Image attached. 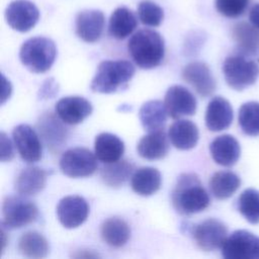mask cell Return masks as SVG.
<instances>
[{
    "label": "cell",
    "mask_w": 259,
    "mask_h": 259,
    "mask_svg": "<svg viewBox=\"0 0 259 259\" xmlns=\"http://www.w3.org/2000/svg\"><path fill=\"white\" fill-rule=\"evenodd\" d=\"M172 203L181 214H193L209 205V196L199 178L193 173L181 174L172 191Z\"/></svg>",
    "instance_id": "6da1fadb"
},
{
    "label": "cell",
    "mask_w": 259,
    "mask_h": 259,
    "mask_svg": "<svg viewBox=\"0 0 259 259\" xmlns=\"http://www.w3.org/2000/svg\"><path fill=\"white\" fill-rule=\"evenodd\" d=\"M240 177L232 171L215 172L209 180V188L212 195L218 199L231 197L240 187Z\"/></svg>",
    "instance_id": "f1b7e54d"
},
{
    "label": "cell",
    "mask_w": 259,
    "mask_h": 259,
    "mask_svg": "<svg viewBox=\"0 0 259 259\" xmlns=\"http://www.w3.org/2000/svg\"><path fill=\"white\" fill-rule=\"evenodd\" d=\"M226 225L215 219H207L195 226L193 238L196 245L203 251H212L222 248L227 239Z\"/></svg>",
    "instance_id": "8fae6325"
},
{
    "label": "cell",
    "mask_w": 259,
    "mask_h": 259,
    "mask_svg": "<svg viewBox=\"0 0 259 259\" xmlns=\"http://www.w3.org/2000/svg\"><path fill=\"white\" fill-rule=\"evenodd\" d=\"M138 16L141 22L148 26H159L164 18L163 9L156 3L144 0L138 6Z\"/></svg>",
    "instance_id": "836d02e7"
},
{
    "label": "cell",
    "mask_w": 259,
    "mask_h": 259,
    "mask_svg": "<svg viewBox=\"0 0 259 259\" xmlns=\"http://www.w3.org/2000/svg\"><path fill=\"white\" fill-rule=\"evenodd\" d=\"M5 18L11 28L20 32H26L38 21L39 11L28 0H14L6 7Z\"/></svg>",
    "instance_id": "9c48e42d"
},
{
    "label": "cell",
    "mask_w": 259,
    "mask_h": 259,
    "mask_svg": "<svg viewBox=\"0 0 259 259\" xmlns=\"http://www.w3.org/2000/svg\"><path fill=\"white\" fill-rule=\"evenodd\" d=\"M134 165L126 160H118L112 163H105L100 170L102 181L109 187H120L131 176Z\"/></svg>",
    "instance_id": "f546056e"
},
{
    "label": "cell",
    "mask_w": 259,
    "mask_h": 259,
    "mask_svg": "<svg viewBox=\"0 0 259 259\" xmlns=\"http://www.w3.org/2000/svg\"><path fill=\"white\" fill-rule=\"evenodd\" d=\"M167 109L160 100H149L139 110L140 121L148 133L163 130L167 119Z\"/></svg>",
    "instance_id": "d4e9b609"
},
{
    "label": "cell",
    "mask_w": 259,
    "mask_h": 259,
    "mask_svg": "<svg viewBox=\"0 0 259 259\" xmlns=\"http://www.w3.org/2000/svg\"><path fill=\"white\" fill-rule=\"evenodd\" d=\"M226 259H259V237L245 230L233 232L222 246Z\"/></svg>",
    "instance_id": "ba28073f"
},
{
    "label": "cell",
    "mask_w": 259,
    "mask_h": 259,
    "mask_svg": "<svg viewBox=\"0 0 259 259\" xmlns=\"http://www.w3.org/2000/svg\"><path fill=\"white\" fill-rule=\"evenodd\" d=\"M18 251L29 258H44L49 253L47 239L35 231H29L21 235L18 240Z\"/></svg>",
    "instance_id": "4dcf8cb0"
},
{
    "label": "cell",
    "mask_w": 259,
    "mask_h": 259,
    "mask_svg": "<svg viewBox=\"0 0 259 259\" xmlns=\"http://www.w3.org/2000/svg\"><path fill=\"white\" fill-rule=\"evenodd\" d=\"M182 78L202 97L211 95L215 90V80L208 66L202 62L196 61L186 65L182 71Z\"/></svg>",
    "instance_id": "5bb4252c"
},
{
    "label": "cell",
    "mask_w": 259,
    "mask_h": 259,
    "mask_svg": "<svg viewBox=\"0 0 259 259\" xmlns=\"http://www.w3.org/2000/svg\"><path fill=\"white\" fill-rule=\"evenodd\" d=\"M97 158L90 150L76 147L67 150L60 159L61 171L72 178L87 177L97 169Z\"/></svg>",
    "instance_id": "52a82bcc"
},
{
    "label": "cell",
    "mask_w": 259,
    "mask_h": 259,
    "mask_svg": "<svg viewBox=\"0 0 259 259\" xmlns=\"http://www.w3.org/2000/svg\"><path fill=\"white\" fill-rule=\"evenodd\" d=\"M0 142H1V161L2 162H8L14 156L11 141L8 139V137L6 136L5 133L1 132Z\"/></svg>",
    "instance_id": "d590c367"
},
{
    "label": "cell",
    "mask_w": 259,
    "mask_h": 259,
    "mask_svg": "<svg viewBox=\"0 0 259 259\" xmlns=\"http://www.w3.org/2000/svg\"><path fill=\"white\" fill-rule=\"evenodd\" d=\"M12 137L22 160L27 163H34L41 158L40 140L30 125L25 123L16 125L12 131Z\"/></svg>",
    "instance_id": "4fadbf2b"
},
{
    "label": "cell",
    "mask_w": 259,
    "mask_h": 259,
    "mask_svg": "<svg viewBox=\"0 0 259 259\" xmlns=\"http://www.w3.org/2000/svg\"><path fill=\"white\" fill-rule=\"evenodd\" d=\"M134 65L126 60H106L99 64L90 88L93 92L113 93L127 86L135 75Z\"/></svg>",
    "instance_id": "3957f363"
},
{
    "label": "cell",
    "mask_w": 259,
    "mask_h": 259,
    "mask_svg": "<svg viewBox=\"0 0 259 259\" xmlns=\"http://www.w3.org/2000/svg\"><path fill=\"white\" fill-rule=\"evenodd\" d=\"M57 56L55 42L45 36H34L20 47L19 59L30 72L44 73L51 69Z\"/></svg>",
    "instance_id": "277c9868"
},
{
    "label": "cell",
    "mask_w": 259,
    "mask_h": 259,
    "mask_svg": "<svg viewBox=\"0 0 259 259\" xmlns=\"http://www.w3.org/2000/svg\"><path fill=\"white\" fill-rule=\"evenodd\" d=\"M94 151L96 158L102 163H112L120 160L124 152L123 142L115 135L101 133L95 138Z\"/></svg>",
    "instance_id": "cb8c5ba5"
},
{
    "label": "cell",
    "mask_w": 259,
    "mask_h": 259,
    "mask_svg": "<svg viewBox=\"0 0 259 259\" xmlns=\"http://www.w3.org/2000/svg\"><path fill=\"white\" fill-rule=\"evenodd\" d=\"M58 93V85L53 78L47 79L39 89L40 98H53Z\"/></svg>",
    "instance_id": "8d00e7d4"
},
{
    "label": "cell",
    "mask_w": 259,
    "mask_h": 259,
    "mask_svg": "<svg viewBox=\"0 0 259 259\" xmlns=\"http://www.w3.org/2000/svg\"><path fill=\"white\" fill-rule=\"evenodd\" d=\"M127 50L136 65L142 69H152L159 66L164 58V39L155 30L140 29L130 38Z\"/></svg>",
    "instance_id": "7a4b0ae2"
},
{
    "label": "cell",
    "mask_w": 259,
    "mask_h": 259,
    "mask_svg": "<svg viewBox=\"0 0 259 259\" xmlns=\"http://www.w3.org/2000/svg\"><path fill=\"white\" fill-rule=\"evenodd\" d=\"M171 144L179 150H189L195 147L199 133L195 123L188 119H178L174 121L168 131Z\"/></svg>",
    "instance_id": "7402d4cb"
},
{
    "label": "cell",
    "mask_w": 259,
    "mask_h": 259,
    "mask_svg": "<svg viewBox=\"0 0 259 259\" xmlns=\"http://www.w3.org/2000/svg\"><path fill=\"white\" fill-rule=\"evenodd\" d=\"M2 87H3V92H2V97H1V103H4L7 98H9L10 93H11V85L10 82L5 78L4 75H2Z\"/></svg>",
    "instance_id": "f35d334b"
},
{
    "label": "cell",
    "mask_w": 259,
    "mask_h": 259,
    "mask_svg": "<svg viewBox=\"0 0 259 259\" xmlns=\"http://www.w3.org/2000/svg\"><path fill=\"white\" fill-rule=\"evenodd\" d=\"M104 24L105 17L100 10H83L76 16V33L86 42H95L100 38L104 29Z\"/></svg>",
    "instance_id": "2e32d148"
},
{
    "label": "cell",
    "mask_w": 259,
    "mask_h": 259,
    "mask_svg": "<svg viewBox=\"0 0 259 259\" xmlns=\"http://www.w3.org/2000/svg\"><path fill=\"white\" fill-rule=\"evenodd\" d=\"M138 26V20L134 12L126 7L116 8L110 15L108 31L116 39H123Z\"/></svg>",
    "instance_id": "4316f807"
},
{
    "label": "cell",
    "mask_w": 259,
    "mask_h": 259,
    "mask_svg": "<svg viewBox=\"0 0 259 259\" xmlns=\"http://www.w3.org/2000/svg\"><path fill=\"white\" fill-rule=\"evenodd\" d=\"M232 35L240 54L249 57L259 55V28L255 25L238 22L233 26Z\"/></svg>",
    "instance_id": "ffe728a7"
},
{
    "label": "cell",
    "mask_w": 259,
    "mask_h": 259,
    "mask_svg": "<svg viewBox=\"0 0 259 259\" xmlns=\"http://www.w3.org/2000/svg\"><path fill=\"white\" fill-rule=\"evenodd\" d=\"M89 214L87 201L79 195L63 197L57 205V217L66 229H75L81 226Z\"/></svg>",
    "instance_id": "30bf717a"
},
{
    "label": "cell",
    "mask_w": 259,
    "mask_h": 259,
    "mask_svg": "<svg viewBox=\"0 0 259 259\" xmlns=\"http://www.w3.org/2000/svg\"><path fill=\"white\" fill-rule=\"evenodd\" d=\"M233 116V108L230 102L222 96H215L206 107L205 125L211 132H221L231 125Z\"/></svg>",
    "instance_id": "e0dca14e"
},
{
    "label": "cell",
    "mask_w": 259,
    "mask_h": 259,
    "mask_svg": "<svg viewBox=\"0 0 259 259\" xmlns=\"http://www.w3.org/2000/svg\"><path fill=\"white\" fill-rule=\"evenodd\" d=\"M92 112L91 103L82 96H67L56 104V113L59 118L68 124H78Z\"/></svg>",
    "instance_id": "9a60e30c"
},
{
    "label": "cell",
    "mask_w": 259,
    "mask_h": 259,
    "mask_svg": "<svg viewBox=\"0 0 259 259\" xmlns=\"http://www.w3.org/2000/svg\"><path fill=\"white\" fill-rule=\"evenodd\" d=\"M209 151L213 161L225 167L235 165L241 155L240 144L231 135H222L217 137L210 143Z\"/></svg>",
    "instance_id": "ac0fdd59"
},
{
    "label": "cell",
    "mask_w": 259,
    "mask_h": 259,
    "mask_svg": "<svg viewBox=\"0 0 259 259\" xmlns=\"http://www.w3.org/2000/svg\"><path fill=\"white\" fill-rule=\"evenodd\" d=\"M47 176V172L39 167H26L16 177L15 189L22 196L34 195L46 186Z\"/></svg>",
    "instance_id": "603a6c76"
},
{
    "label": "cell",
    "mask_w": 259,
    "mask_h": 259,
    "mask_svg": "<svg viewBox=\"0 0 259 259\" xmlns=\"http://www.w3.org/2000/svg\"><path fill=\"white\" fill-rule=\"evenodd\" d=\"M162 182L161 173L153 167H142L132 175L131 186L133 190L142 196H149L159 190Z\"/></svg>",
    "instance_id": "484cf974"
},
{
    "label": "cell",
    "mask_w": 259,
    "mask_h": 259,
    "mask_svg": "<svg viewBox=\"0 0 259 259\" xmlns=\"http://www.w3.org/2000/svg\"><path fill=\"white\" fill-rule=\"evenodd\" d=\"M169 137L163 130L150 132L138 143L139 155L147 160H158L164 158L169 151Z\"/></svg>",
    "instance_id": "44dd1931"
},
{
    "label": "cell",
    "mask_w": 259,
    "mask_h": 259,
    "mask_svg": "<svg viewBox=\"0 0 259 259\" xmlns=\"http://www.w3.org/2000/svg\"><path fill=\"white\" fill-rule=\"evenodd\" d=\"M38 214L36 205L21 196H7L3 200L1 225L6 229H19L33 223Z\"/></svg>",
    "instance_id": "8992f818"
},
{
    "label": "cell",
    "mask_w": 259,
    "mask_h": 259,
    "mask_svg": "<svg viewBox=\"0 0 259 259\" xmlns=\"http://www.w3.org/2000/svg\"><path fill=\"white\" fill-rule=\"evenodd\" d=\"M37 127L40 137L52 151L58 150L66 142L67 128L53 113H44L37 121Z\"/></svg>",
    "instance_id": "d6986e66"
},
{
    "label": "cell",
    "mask_w": 259,
    "mask_h": 259,
    "mask_svg": "<svg viewBox=\"0 0 259 259\" xmlns=\"http://www.w3.org/2000/svg\"><path fill=\"white\" fill-rule=\"evenodd\" d=\"M102 240L110 247H122L130 239L131 230L126 222L120 218H109L103 222L100 229Z\"/></svg>",
    "instance_id": "83f0119b"
},
{
    "label": "cell",
    "mask_w": 259,
    "mask_h": 259,
    "mask_svg": "<svg viewBox=\"0 0 259 259\" xmlns=\"http://www.w3.org/2000/svg\"><path fill=\"white\" fill-rule=\"evenodd\" d=\"M250 0H214L218 12L229 18H237L244 14Z\"/></svg>",
    "instance_id": "e575fe53"
},
{
    "label": "cell",
    "mask_w": 259,
    "mask_h": 259,
    "mask_svg": "<svg viewBox=\"0 0 259 259\" xmlns=\"http://www.w3.org/2000/svg\"><path fill=\"white\" fill-rule=\"evenodd\" d=\"M239 125L242 132L250 137L259 135V102L249 101L239 109Z\"/></svg>",
    "instance_id": "1f68e13d"
},
{
    "label": "cell",
    "mask_w": 259,
    "mask_h": 259,
    "mask_svg": "<svg viewBox=\"0 0 259 259\" xmlns=\"http://www.w3.org/2000/svg\"><path fill=\"white\" fill-rule=\"evenodd\" d=\"M238 209L250 224H258L259 191L254 188L245 189L238 198Z\"/></svg>",
    "instance_id": "d6a6232c"
},
{
    "label": "cell",
    "mask_w": 259,
    "mask_h": 259,
    "mask_svg": "<svg viewBox=\"0 0 259 259\" xmlns=\"http://www.w3.org/2000/svg\"><path fill=\"white\" fill-rule=\"evenodd\" d=\"M164 104L168 115L174 119L193 115L196 111V99L194 95L181 85H173L167 90Z\"/></svg>",
    "instance_id": "7c38bea8"
},
{
    "label": "cell",
    "mask_w": 259,
    "mask_h": 259,
    "mask_svg": "<svg viewBox=\"0 0 259 259\" xmlns=\"http://www.w3.org/2000/svg\"><path fill=\"white\" fill-rule=\"evenodd\" d=\"M249 19L250 22L259 28V3H256L252 6L249 12Z\"/></svg>",
    "instance_id": "74e56055"
},
{
    "label": "cell",
    "mask_w": 259,
    "mask_h": 259,
    "mask_svg": "<svg viewBox=\"0 0 259 259\" xmlns=\"http://www.w3.org/2000/svg\"><path fill=\"white\" fill-rule=\"evenodd\" d=\"M223 72L227 84L241 91L256 82L259 76V66L251 57L238 53L225 60Z\"/></svg>",
    "instance_id": "5b68a950"
}]
</instances>
